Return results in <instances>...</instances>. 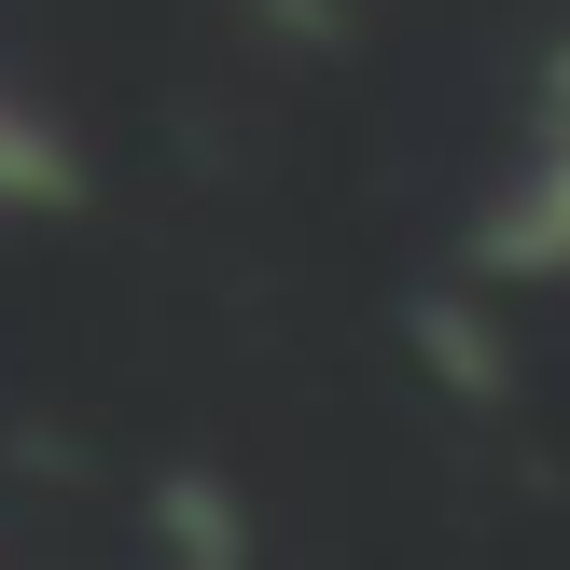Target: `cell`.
I'll list each match as a JSON object with an SVG mask.
<instances>
[{
	"instance_id": "cell-1",
	"label": "cell",
	"mask_w": 570,
	"mask_h": 570,
	"mask_svg": "<svg viewBox=\"0 0 570 570\" xmlns=\"http://www.w3.org/2000/svg\"><path fill=\"white\" fill-rule=\"evenodd\" d=\"M56 181V139L28 126V98H0V195H42Z\"/></svg>"
}]
</instances>
